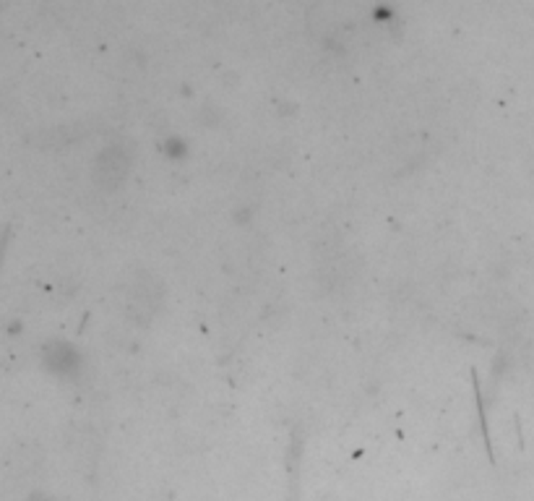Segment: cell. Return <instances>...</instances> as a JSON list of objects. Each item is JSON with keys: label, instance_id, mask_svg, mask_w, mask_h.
<instances>
[{"label": "cell", "instance_id": "6da1fadb", "mask_svg": "<svg viewBox=\"0 0 534 501\" xmlns=\"http://www.w3.org/2000/svg\"><path fill=\"white\" fill-rule=\"evenodd\" d=\"M472 376H475V394H477V413H480L482 436H485V444H487V454L493 457V452H490V439H487V423H485V408H482V394H480V384H477V374L472 371Z\"/></svg>", "mask_w": 534, "mask_h": 501}]
</instances>
